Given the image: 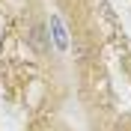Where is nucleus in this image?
I'll list each match as a JSON object with an SVG mask.
<instances>
[{"label":"nucleus","mask_w":131,"mask_h":131,"mask_svg":"<svg viewBox=\"0 0 131 131\" xmlns=\"http://www.w3.org/2000/svg\"><path fill=\"white\" fill-rule=\"evenodd\" d=\"M113 131H128V128H125V125H116V128H113Z\"/></svg>","instance_id":"obj_2"},{"label":"nucleus","mask_w":131,"mask_h":131,"mask_svg":"<svg viewBox=\"0 0 131 131\" xmlns=\"http://www.w3.org/2000/svg\"><path fill=\"white\" fill-rule=\"evenodd\" d=\"M51 39H54L57 51H69V30H66L60 15H51Z\"/></svg>","instance_id":"obj_1"}]
</instances>
